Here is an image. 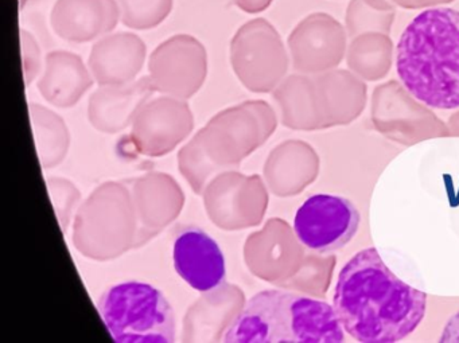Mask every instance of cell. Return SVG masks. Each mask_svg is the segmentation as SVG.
<instances>
[{
    "label": "cell",
    "instance_id": "8",
    "mask_svg": "<svg viewBox=\"0 0 459 343\" xmlns=\"http://www.w3.org/2000/svg\"><path fill=\"white\" fill-rule=\"evenodd\" d=\"M173 262L179 278L195 291H214L225 280V257L219 244L198 227H182L173 244Z\"/></svg>",
    "mask_w": 459,
    "mask_h": 343
},
{
    "label": "cell",
    "instance_id": "10",
    "mask_svg": "<svg viewBox=\"0 0 459 343\" xmlns=\"http://www.w3.org/2000/svg\"><path fill=\"white\" fill-rule=\"evenodd\" d=\"M343 39L340 22L325 13H314L297 26L290 37V47L299 68L313 69L334 60Z\"/></svg>",
    "mask_w": 459,
    "mask_h": 343
},
{
    "label": "cell",
    "instance_id": "2",
    "mask_svg": "<svg viewBox=\"0 0 459 343\" xmlns=\"http://www.w3.org/2000/svg\"><path fill=\"white\" fill-rule=\"evenodd\" d=\"M396 72L419 103L459 108V10L442 6L419 13L397 42Z\"/></svg>",
    "mask_w": 459,
    "mask_h": 343
},
{
    "label": "cell",
    "instance_id": "13",
    "mask_svg": "<svg viewBox=\"0 0 459 343\" xmlns=\"http://www.w3.org/2000/svg\"><path fill=\"white\" fill-rule=\"evenodd\" d=\"M152 87V84H147V80H142L131 87L99 90L91 99V122L106 133L122 130L149 98Z\"/></svg>",
    "mask_w": 459,
    "mask_h": 343
},
{
    "label": "cell",
    "instance_id": "20",
    "mask_svg": "<svg viewBox=\"0 0 459 343\" xmlns=\"http://www.w3.org/2000/svg\"><path fill=\"white\" fill-rule=\"evenodd\" d=\"M273 0H233V4L248 14H257L265 12L273 4Z\"/></svg>",
    "mask_w": 459,
    "mask_h": 343
},
{
    "label": "cell",
    "instance_id": "4",
    "mask_svg": "<svg viewBox=\"0 0 459 343\" xmlns=\"http://www.w3.org/2000/svg\"><path fill=\"white\" fill-rule=\"evenodd\" d=\"M99 315L117 343H171L176 340L173 307L162 291L143 281L109 287L98 302Z\"/></svg>",
    "mask_w": 459,
    "mask_h": 343
},
{
    "label": "cell",
    "instance_id": "18",
    "mask_svg": "<svg viewBox=\"0 0 459 343\" xmlns=\"http://www.w3.org/2000/svg\"><path fill=\"white\" fill-rule=\"evenodd\" d=\"M394 6L405 10H427L434 7L447 6L454 0H391Z\"/></svg>",
    "mask_w": 459,
    "mask_h": 343
},
{
    "label": "cell",
    "instance_id": "19",
    "mask_svg": "<svg viewBox=\"0 0 459 343\" xmlns=\"http://www.w3.org/2000/svg\"><path fill=\"white\" fill-rule=\"evenodd\" d=\"M439 340L445 343H459V311L446 322Z\"/></svg>",
    "mask_w": 459,
    "mask_h": 343
},
{
    "label": "cell",
    "instance_id": "14",
    "mask_svg": "<svg viewBox=\"0 0 459 343\" xmlns=\"http://www.w3.org/2000/svg\"><path fill=\"white\" fill-rule=\"evenodd\" d=\"M92 84L82 60L71 53L48 56V71L39 82L42 95L60 107H71Z\"/></svg>",
    "mask_w": 459,
    "mask_h": 343
},
{
    "label": "cell",
    "instance_id": "17",
    "mask_svg": "<svg viewBox=\"0 0 459 343\" xmlns=\"http://www.w3.org/2000/svg\"><path fill=\"white\" fill-rule=\"evenodd\" d=\"M389 49H391V44L383 34H364L354 44V63L367 73L370 71H377L383 63V58L388 55Z\"/></svg>",
    "mask_w": 459,
    "mask_h": 343
},
{
    "label": "cell",
    "instance_id": "21",
    "mask_svg": "<svg viewBox=\"0 0 459 343\" xmlns=\"http://www.w3.org/2000/svg\"><path fill=\"white\" fill-rule=\"evenodd\" d=\"M364 2L369 4L370 7L384 10V12H394V10H396V7L394 6L391 0H364Z\"/></svg>",
    "mask_w": 459,
    "mask_h": 343
},
{
    "label": "cell",
    "instance_id": "12",
    "mask_svg": "<svg viewBox=\"0 0 459 343\" xmlns=\"http://www.w3.org/2000/svg\"><path fill=\"white\" fill-rule=\"evenodd\" d=\"M144 53L146 47L138 37L114 34L93 47L91 66L100 84H125L141 71Z\"/></svg>",
    "mask_w": 459,
    "mask_h": 343
},
{
    "label": "cell",
    "instance_id": "11",
    "mask_svg": "<svg viewBox=\"0 0 459 343\" xmlns=\"http://www.w3.org/2000/svg\"><path fill=\"white\" fill-rule=\"evenodd\" d=\"M192 130V114L186 104L160 99L139 114L135 136L147 149L168 150Z\"/></svg>",
    "mask_w": 459,
    "mask_h": 343
},
{
    "label": "cell",
    "instance_id": "5",
    "mask_svg": "<svg viewBox=\"0 0 459 343\" xmlns=\"http://www.w3.org/2000/svg\"><path fill=\"white\" fill-rule=\"evenodd\" d=\"M361 214L348 198L316 194L305 201L294 217V232L303 246L316 253L340 251L359 232Z\"/></svg>",
    "mask_w": 459,
    "mask_h": 343
},
{
    "label": "cell",
    "instance_id": "7",
    "mask_svg": "<svg viewBox=\"0 0 459 343\" xmlns=\"http://www.w3.org/2000/svg\"><path fill=\"white\" fill-rule=\"evenodd\" d=\"M150 72L152 87L189 98L205 79V50L193 37H174L152 55Z\"/></svg>",
    "mask_w": 459,
    "mask_h": 343
},
{
    "label": "cell",
    "instance_id": "1",
    "mask_svg": "<svg viewBox=\"0 0 459 343\" xmlns=\"http://www.w3.org/2000/svg\"><path fill=\"white\" fill-rule=\"evenodd\" d=\"M333 307L357 342L394 343L426 316L427 295L400 280L376 248L354 254L338 273Z\"/></svg>",
    "mask_w": 459,
    "mask_h": 343
},
{
    "label": "cell",
    "instance_id": "3",
    "mask_svg": "<svg viewBox=\"0 0 459 343\" xmlns=\"http://www.w3.org/2000/svg\"><path fill=\"white\" fill-rule=\"evenodd\" d=\"M342 324L329 303L294 292L265 289L254 295L230 322L228 343H340Z\"/></svg>",
    "mask_w": 459,
    "mask_h": 343
},
{
    "label": "cell",
    "instance_id": "9",
    "mask_svg": "<svg viewBox=\"0 0 459 343\" xmlns=\"http://www.w3.org/2000/svg\"><path fill=\"white\" fill-rule=\"evenodd\" d=\"M119 17L117 0H57L50 21L64 39L87 42L114 30Z\"/></svg>",
    "mask_w": 459,
    "mask_h": 343
},
{
    "label": "cell",
    "instance_id": "6",
    "mask_svg": "<svg viewBox=\"0 0 459 343\" xmlns=\"http://www.w3.org/2000/svg\"><path fill=\"white\" fill-rule=\"evenodd\" d=\"M236 73L252 90H270L284 71L286 58L275 29L265 20L244 25L232 42Z\"/></svg>",
    "mask_w": 459,
    "mask_h": 343
},
{
    "label": "cell",
    "instance_id": "16",
    "mask_svg": "<svg viewBox=\"0 0 459 343\" xmlns=\"http://www.w3.org/2000/svg\"><path fill=\"white\" fill-rule=\"evenodd\" d=\"M394 12L375 9L364 0H351L346 7V28L351 34L388 31L394 21Z\"/></svg>",
    "mask_w": 459,
    "mask_h": 343
},
{
    "label": "cell",
    "instance_id": "15",
    "mask_svg": "<svg viewBox=\"0 0 459 343\" xmlns=\"http://www.w3.org/2000/svg\"><path fill=\"white\" fill-rule=\"evenodd\" d=\"M123 25L136 30L157 28L173 10V0H117Z\"/></svg>",
    "mask_w": 459,
    "mask_h": 343
}]
</instances>
